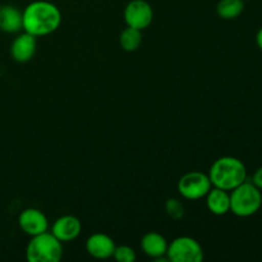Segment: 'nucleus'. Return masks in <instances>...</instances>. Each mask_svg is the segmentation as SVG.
<instances>
[{
    "label": "nucleus",
    "mask_w": 262,
    "mask_h": 262,
    "mask_svg": "<svg viewBox=\"0 0 262 262\" xmlns=\"http://www.w3.org/2000/svg\"><path fill=\"white\" fill-rule=\"evenodd\" d=\"M22 18L25 32L41 37L58 30L61 23V12L53 3L36 0L25 8Z\"/></svg>",
    "instance_id": "f257e3e1"
},
{
    "label": "nucleus",
    "mask_w": 262,
    "mask_h": 262,
    "mask_svg": "<svg viewBox=\"0 0 262 262\" xmlns=\"http://www.w3.org/2000/svg\"><path fill=\"white\" fill-rule=\"evenodd\" d=\"M207 176L212 187L230 192L247 181V168L238 158L223 156L212 163Z\"/></svg>",
    "instance_id": "f03ea898"
},
{
    "label": "nucleus",
    "mask_w": 262,
    "mask_h": 262,
    "mask_svg": "<svg viewBox=\"0 0 262 262\" xmlns=\"http://www.w3.org/2000/svg\"><path fill=\"white\" fill-rule=\"evenodd\" d=\"M230 212L238 217H250L260 211L262 191L252 182H243L230 191Z\"/></svg>",
    "instance_id": "7ed1b4c3"
},
{
    "label": "nucleus",
    "mask_w": 262,
    "mask_h": 262,
    "mask_svg": "<svg viewBox=\"0 0 262 262\" xmlns=\"http://www.w3.org/2000/svg\"><path fill=\"white\" fill-rule=\"evenodd\" d=\"M63 252V243L53 233L43 232L31 237L26 248V258L30 262H59Z\"/></svg>",
    "instance_id": "20e7f679"
},
{
    "label": "nucleus",
    "mask_w": 262,
    "mask_h": 262,
    "mask_svg": "<svg viewBox=\"0 0 262 262\" xmlns=\"http://www.w3.org/2000/svg\"><path fill=\"white\" fill-rule=\"evenodd\" d=\"M166 257L171 262H201L204 260V250L194 238L178 237L168 246Z\"/></svg>",
    "instance_id": "39448f33"
},
{
    "label": "nucleus",
    "mask_w": 262,
    "mask_h": 262,
    "mask_svg": "<svg viewBox=\"0 0 262 262\" xmlns=\"http://www.w3.org/2000/svg\"><path fill=\"white\" fill-rule=\"evenodd\" d=\"M211 187L212 184L207 174L201 173V171H189L182 176V178L178 181L177 188L183 199L194 201V200H200L206 196Z\"/></svg>",
    "instance_id": "423d86ee"
},
{
    "label": "nucleus",
    "mask_w": 262,
    "mask_h": 262,
    "mask_svg": "<svg viewBox=\"0 0 262 262\" xmlns=\"http://www.w3.org/2000/svg\"><path fill=\"white\" fill-rule=\"evenodd\" d=\"M124 20L128 27L145 30L154 19V10L146 0H130L124 8Z\"/></svg>",
    "instance_id": "0eeeda50"
},
{
    "label": "nucleus",
    "mask_w": 262,
    "mask_h": 262,
    "mask_svg": "<svg viewBox=\"0 0 262 262\" xmlns=\"http://www.w3.org/2000/svg\"><path fill=\"white\" fill-rule=\"evenodd\" d=\"M18 225H19L20 230L30 237L48 232L49 229V222L46 215L41 210L35 209V207H28L20 212L18 216Z\"/></svg>",
    "instance_id": "6e6552de"
},
{
    "label": "nucleus",
    "mask_w": 262,
    "mask_h": 262,
    "mask_svg": "<svg viewBox=\"0 0 262 262\" xmlns=\"http://www.w3.org/2000/svg\"><path fill=\"white\" fill-rule=\"evenodd\" d=\"M82 224L74 215H63L58 217L51 225V233L61 243L72 242L81 234Z\"/></svg>",
    "instance_id": "1a4fd4ad"
},
{
    "label": "nucleus",
    "mask_w": 262,
    "mask_h": 262,
    "mask_svg": "<svg viewBox=\"0 0 262 262\" xmlns=\"http://www.w3.org/2000/svg\"><path fill=\"white\" fill-rule=\"evenodd\" d=\"M36 38L37 37L28 32L18 35L10 45V55H12L13 60L18 61V63L30 61L36 54V49H37V40Z\"/></svg>",
    "instance_id": "9d476101"
},
{
    "label": "nucleus",
    "mask_w": 262,
    "mask_h": 262,
    "mask_svg": "<svg viewBox=\"0 0 262 262\" xmlns=\"http://www.w3.org/2000/svg\"><path fill=\"white\" fill-rule=\"evenodd\" d=\"M115 242L105 233H95L86 241V251L90 256L97 260H106L113 257L115 250Z\"/></svg>",
    "instance_id": "9b49d317"
},
{
    "label": "nucleus",
    "mask_w": 262,
    "mask_h": 262,
    "mask_svg": "<svg viewBox=\"0 0 262 262\" xmlns=\"http://www.w3.org/2000/svg\"><path fill=\"white\" fill-rule=\"evenodd\" d=\"M168 242L165 237L158 232H148L141 239V248L146 256L156 261H169L166 257Z\"/></svg>",
    "instance_id": "f8f14e48"
},
{
    "label": "nucleus",
    "mask_w": 262,
    "mask_h": 262,
    "mask_svg": "<svg viewBox=\"0 0 262 262\" xmlns=\"http://www.w3.org/2000/svg\"><path fill=\"white\" fill-rule=\"evenodd\" d=\"M206 206L212 215L223 216L230 212V194L222 188L211 187L206 196Z\"/></svg>",
    "instance_id": "ddd939ff"
},
{
    "label": "nucleus",
    "mask_w": 262,
    "mask_h": 262,
    "mask_svg": "<svg viewBox=\"0 0 262 262\" xmlns=\"http://www.w3.org/2000/svg\"><path fill=\"white\" fill-rule=\"evenodd\" d=\"M0 30L7 33H17L23 30L22 12L13 5L0 7Z\"/></svg>",
    "instance_id": "4468645a"
},
{
    "label": "nucleus",
    "mask_w": 262,
    "mask_h": 262,
    "mask_svg": "<svg viewBox=\"0 0 262 262\" xmlns=\"http://www.w3.org/2000/svg\"><path fill=\"white\" fill-rule=\"evenodd\" d=\"M245 10L243 0H220L216 5V13L222 19H235Z\"/></svg>",
    "instance_id": "2eb2a0df"
},
{
    "label": "nucleus",
    "mask_w": 262,
    "mask_h": 262,
    "mask_svg": "<svg viewBox=\"0 0 262 262\" xmlns=\"http://www.w3.org/2000/svg\"><path fill=\"white\" fill-rule=\"evenodd\" d=\"M119 43L123 50L133 53V51L138 50V48L142 43V32H141V30L127 26V28H124L120 32Z\"/></svg>",
    "instance_id": "dca6fc26"
},
{
    "label": "nucleus",
    "mask_w": 262,
    "mask_h": 262,
    "mask_svg": "<svg viewBox=\"0 0 262 262\" xmlns=\"http://www.w3.org/2000/svg\"><path fill=\"white\" fill-rule=\"evenodd\" d=\"M113 257L118 262H135L137 256H136L135 250L129 246H117L113 253Z\"/></svg>",
    "instance_id": "f3484780"
},
{
    "label": "nucleus",
    "mask_w": 262,
    "mask_h": 262,
    "mask_svg": "<svg viewBox=\"0 0 262 262\" xmlns=\"http://www.w3.org/2000/svg\"><path fill=\"white\" fill-rule=\"evenodd\" d=\"M166 214L174 220H179L184 216V206L177 199H169L165 204Z\"/></svg>",
    "instance_id": "a211bd4d"
},
{
    "label": "nucleus",
    "mask_w": 262,
    "mask_h": 262,
    "mask_svg": "<svg viewBox=\"0 0 262 262\" xmlns=\"http://www.w3.org/2000/svg\"><path fill=\"white\" fill-rule=\"evenodd\" d=\"M251 182H252V183L255 184L258 189H261L262 191V166H260V168H258L257 170L253 173L252 181Z\"/></svg>",
    "instance_id": "6ab92c4d"
},
{
    "label": "nucleus",
    "mask_w": 262,
    "mask_h": 262,
    "mask_svg": "<svg viewBox=\"0 0 262 262\" xmlns=\"http://www.w3.org/2000/svg\"><path fill=\"white\" fill-rule=\"evenodd\" d=\"M256 45L262 51V27L256 33Z\"/></svg>",
    "instance_id": "aec40b11"
},
{
    "label": "nucleus",
    "mask_w": 262,
    "mask_h": 262,
    "mask_svg": "<svg viewBox=\"0 0 262 262\" xmlns=\"http://www.w3.org/2000/svg\"><path fill=\"white\" fill-rule=\"evenodd\" d=\"M243 2H246V0H243Z\"/></svg>",
    "instance_id": "412c9836"
}]
</instances>
